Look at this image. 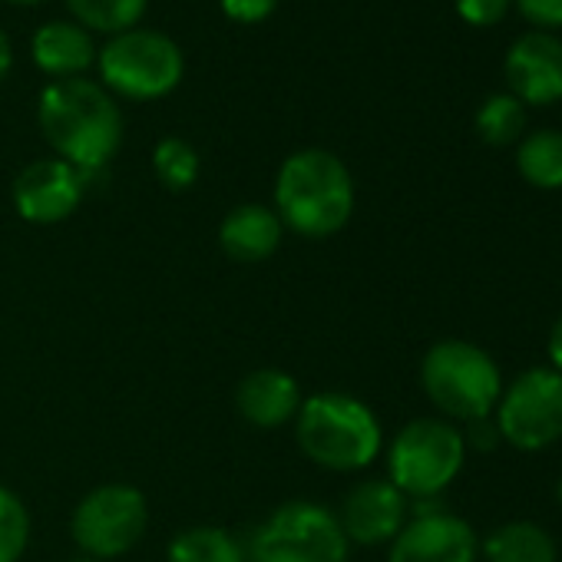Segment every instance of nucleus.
Segmentation results:
<instances>
[{
	"instance_id": "28",
	"label": "nucleus",
	"mask_w": 562,
	"mask_h": 562,
	"mask_svg": "<svg viewBox=\"0 0 562 562\" xmlns=\"http://www.w3.org/2000/svg\"><path fill=\"white\" fill-rule=\"evenodd\" d=\"M11 67H14V47H11V37L0 31V83L8 80Z\"/></svg>"
},
{
	"instance_id": "19",
	"label": "nucleus",
	"mask_w": 562,
	"mask_h": 562,
	"mask_svg": "<svg viewBox=\"0 0 562 562\" xmlns=\"http://www.w3.org/2000/svg\"><path fill=\"white\" fill-rule=\"evenodd\" d=\"M519 176L536 189H562V133L539 130L516 149Z\"/></svg>"
},
{
	"instance_id": "17",
	"label": "nucleus",
	"mask_w": 562,
	"mask_h": 562,
	"mask_svg": "<svg viewBox=\"0 0 562 562\" xmlns=\"http://www.w3.org/2000/svg\"><path fill=\"white\" fill-rule=\"evenodd\" d=\"M486 562H555L552 536L536 522H506L483 542Z\"/></svg>"
},
{
	"instance_id": "22",
	"label": "nucleus",
	"mask_w": 562,
	"mask_h": 562,
	"mask_svg": "<svg viewBox=\"0 0 562 562\" xmlns=\"http://www.w3.org/2000/svg\"><path fill=\"white\" fill-rule=\"evenodd\" d=\"M526 126V113H522V103L513 97V93H496L490 97L480 113H476V133L483 143L490 146H509L519 139Z\"/></svg>"
},
{
	"instance_id": "23",
	"label": "nucleus",
	"mask_w": 562,
	"mask_h": 562,
	"mask_svg": "<svg viewBox=\"0 0 562 562\" xmlns=\"http://www.w3.org/2000/svg\"><path fill=\"white\" fill-rule=\"evenodd\" d=\"M31 546V513L24 499L0 486V562H21Z\"/></svg>"
},
{
	"instance_id": "15",
	"label": "nucleus",
	"mask_w": 562,
	"mask_h": 562,
	"mask_svg": "<svg viewBox=\"0 0 562 562\" xmlns=\"http://www.w3.org/2000/svg\"><path fill=\"white\" fill-rule=\"evenodd\" d=\"M281 235H285V225H281L278 212L258 202L235 205L218 225L222 251L241 265H258L271 258L281 245Z\"/></svg>"
},
{
	"instance_id": "29",
	"label": "nucleus",
	"mask_w": 562,
	"mask_h": 562,
	"mask_svg": "<svg viewBox=\"0 0 562 562\" xmlns=\"http://www.w3.org/2000/svg\"><path fill=\"white\" fill-rule=\"evenodd\" d=\"M549 355H552L555 371L562 374V315H559V322L552 325V335H549Z\"/></svg>"
},
{
	"instance_id": "31",
	"label": "nucleus",
	"mask_w": 562,
	"mask_h": 562,
	"mask_svg": "<svg viewBox=\"0 0 562 562\" xmlns=\"http://www.w3.org/2000/svg\"><path fill=\"white\" fill-rule=\"evenodd\" d=\"M70 562H97V559H90V555H77V559H70Z\"/></svg>"
},
{
	"instance_id": "21",
	"label": "nucleus",
	"mask_w": 562,
	"mask_h": 562,
	"mask_svg": "<svg viewBox=\"0 0 562 562\" xmlns=\"http://www.w3.org/2000/svg\"><path fill=\"white\" fill-rule=\"evenodd\" d=\"M153 172L172 192L192 189L195 179H199V153H195V146L189 139H182V136L159 139L156 149H153Z\"/></svg>"
},
{
	"instance_id": "4",
	"label": "nucleus",
	"mask_w": 562,
	"mask_h": 562,
	"mask_svg": "<svg viewBox=\"0 0 562 562\" xmlns=\"http://www.w3.org/2000/svg\"><path fill=\"white\" fill-rule=\"evenodd\" d=\"M427 397L453 420H483L499 404V368L470 341H440L420 364Z\"/></svg>"
},
{
	"instance_id": "16",
	"label": "nucleus",
	"mask_w": 562,
	"mask_h": 562,
	"mask_svg": "<svg viewBox=\"0 0 562 562\" xmlns=\"http://www.w3.org/2000/svg\"><path fill=\"white\" fill-rule=\"evenodd\" d=\"M34 64L54 80H77L90 64H97V47L87 27L70 21H50L34 34Z\"/></svg>"
},
{
	"instance_id": "13",
	"label": "nucleus",
	"mask_w": 562,
	"mask_h": 562,
	"mask_svg": "<svg viewBox=\"0 0 562 562\" xmlns=\"http://www.w3.org/2000/svg\"><path fill=\"white\" fill-rule=\"evenodd\" d=\"M506 80L519 103L546 106L562 100V41L552 34H526L506 54Z\"/></svg>"
},
{
	"instance_id": "10",
	"label": "nucleus",
	"mask_w": 562,
	"mask_h": 562,
	"mask_svg": "<svg viewBox=\"0 0 562 562\" xmlns=\"http://www.w3.org/2000/svg\"><path fill=\"white\" fill-rule=\"evenodd\" d=\"M87 176L64 159H37L14 179L18 215L34 225H57L83 202Z\"/></svg>"
},
{
	"instance_id": "7",
	"label": "nucleus",
	"mask_w": 562,
	"mask_h": 562,
	"mask_svg": "<svg viewBox=\"0 0 562 562\" xmlns=\"http://www.w3.org/2000/svg\"><path fill=\"white\" fill-rule=\"evenodd\" d=\"M463 457H467V437L453 424L430 420V417L414 420L391 443L387 453L391 483L404 496L430 499L457 480Z\"/></svg>"
},
{
	"instance_id": "12",
	"label": "nucleus",
	"mask_w": 562,
	"mask_h": 562,
	"mask_svg": "<svg viewBox=\"0 0 562 562\" xmlns=\"http://www.w3.org/2000/svg\"><path fill=\"white\" fill-rule=\"evenodd\" d=\"M338 522L348 542H394V536L407 526V496L391 480H364L345 496Z\"/></svg>"
},
{
	"instance_id": "1",
	"label": "nucleus",
	"mask_w": 562,
	"mask_h": 562,
	"mask_svg": "<svg viewBox=\"0 0 562 562\" xmlns=\"http://www.w3.org/2000/svg\"><path fill=\"white\" fill-rule=\"evenodd\" d=\"M41 130L57 149V159L70 162L83 176L100 172L123 146V113L103 83L87 77L57 80L41 93Z\"/></svg>"
},
{
	"instance_id": "2",
	"label": "nucleus",
	"mask_w": 562,
	"mask_h": 562,
	"mask_svg": "<svg viewBox=\"0 0 562 562\" xmlns=\"http://www.w3.org/2000/svg\"><path fill=\"white\" fill-rule=\"evenodd\" d=\"M274 212L302 238L338 235L355 212V179L328 149L289 156L274 179Z\"/></svg>"
},
{
	"instance_id": "20",
	"label": "nucleus",
	"mask_w": 562,
	"mask_h": 562,
	"mask_svg": "<svg viewBox=\"0 0 562 562\" xmlns=\"http://www.w3.org/2000/svg\"><path fill=\"white\" fill-rule=\"evenodd\" d=\"M67 4L80 21V27L116 37L139 24L149 0H67Z\"/></svg>"
},
{
	"instance_id": "14",
	"label": "nucleus",
	"mask_w": 562,
	"mask_h": 562,
	"mask_svg": "<svg viewBox=\"0 0 562 562\" xmlns=\"http://www.w3.org/2000/svg\"><path fill=\"white\" fill-rule=\"evenodd\" d=\"M302 387L292 374L278 368H258L241 378L235 387L238 414L258 430H278L299 417L302 411Z\"/></svg>"
},
{
	"instance_id": "18",
	"label": "nucleus",
	"mask_w": 562,
	"mask_h": 562,
	"mask_svg": "<svg viewBox=\"0 0 562 562\" xmlns=\"http://www.w3.org/2000/svg\"><path fill=\"white\" fill-rule=\"evenodd\" d=\"M169 562H248L245 546L222 526H192L169 542Z\"/></svg>"
},
{
	"instance_id": "25",
	"label": "nucleus",
	"mask_w": 562,
	"mask_h": 562,
	"mask_svg": "<svg viewBox=\"0 0 562 562\" xmlns=\"http://www.w3.org/2000/svg\"><path fill=\"white\" fill-rule=\"evenodd\" d=\"M516 8L542 34L562 27V0H516Z\"/></svg>"
},
{
	"instance_id": "6",
	"label": "nucleus",
	"mask_w": 562,
	"mask_h": 562,
	"mask_svg": "<svg viewBox=\"0 0 562 562\" xmlns=\"http://www.w3.org/2000/svg\"><path fill=\"white\" fill-rule=\"evenodd\" d=\"M245 552L248 562H348V536L331 509L295 499L255 529Z\"/></svg>"
},
{
	"instance_id": "24",
	"label": "nucleus",
	"mask_w": 562,
	"mask_h": 562,
	"mask_svg": "<svg viewBox=\"0 0 562 562\" xmlns=\"http://www.w3.org/2000/svg\"><path fill=\"white\" fill-rule=\"evenodd\" d=\"M513 0H457V14L473 27H493L506 18Z\"/></svg>"
},
{
	"instance_id": "8",
	"label": "nucleus",
	"mask_w": 562,
	"mask_h": 562,
	"mask_svg": "<svg viewBox=\"0 0 562 562\" xmlns=\"http://www.w3.org/2000/svg\"><path fill=\"white\" fill-rule=\"evenodd\" d=\"M149 526L146 496L126 483H106L87 493L70 519L74 542L90 559H116L126 555Z\"/></svg>"
},
{
	"instance_id": "26",
	"label": "nucleus",
	"mask_w": 562,
	"mask_h": 562,
	"mask_svg": "<svg viewBox=\"0 0 562 562\" xmlns=\"http://www.w3.org/2000/svg\"><path fill=\"white\" fill-rule=\"evenodd\" d=\"M278 0H222V11L235 24H261L274 14Z\"/></svg>"
},
{
	"instance_id": "27",
	"label": "nucleus",
	"mask_w": 562,
	"mask_h": 562,
	"mask_svg": "<svg viewBox=\"0 0 562 562\" xmlns=\"http://www.w3.org/2000/svg\"><path fill=\"white\" fill-rule=\"evenodd\" d=\"M470 443H476L480 450H486V447L496 443V430H493V424H486V417H483V420H473V427H470Z\"/></svg>"
},
{
	"instance_id": "5",
	"label": "nucleus",
	"mask_w": 562,
	"mask_h": 562,
	"mask_svg": "<svg viewBox=\"0 0 562 562\" xmlns=\"http://www.w3.org/2000/svg\"><path fill=\"white\" fill-rule=\"evenodd\" d=\"M97 67H100L103 90L136 103L169 97L186 74L179 44L159 31H139V27L116 34L97 54Z\"/></svg>"
},
{
	"instance_id": "3",
	"label": "nucleus",
	"mask_w": 562,
	"mask_h": 562,
	"mask_svg": "<svg viewBox=\"0 0 562 562\" xmlns=\"http://www.w3.org/2000/svg\"><path fill=\"white\" fill-rule=\"evenodd\" d=\"M302 453L335 473H355L381 453V424L374 411L341 391H325L302 401L295 417Z\"/></svg>"
},
{
	"instance_id": "11",
	"label": "nucleus",
	"mask_w": 562,
	"mask_h": 562,
	"mask_svg": "<svg viewBox=\"0 0 562 562\" xmlns=\"http://www.w3.org/2000/svg\"><path fill=\"white\" fill-rule=\"evenodd\" d=\"M387 562H476V536L460 516L417 513L394 536Z\"/></svg>"
},
{
	"instance_id": "30",
	"label": "nucleus",
	"mask_w": 562,
	"mask_h": 562,
	"mask_svg": "<svg viewBox=\"0 0 562 562\" xmlns=\"http://www.w3.org/2000/svg\"><path fill=\"white\" fill-rule=\"evenodd\" d=\"M8 4H18V8H34V4H44V0H8Z\"/></svg>"
},
{
	"instance_id": "9",
	"label": "nucleus",
	"mask_w": 562,
	"mask_h": 562,
	"mask_svg": "<svg viewBox=\"0 0 562 562\" xmlns=\"http://www.w3.org/2000/svg\"><path fill=\"white\" fill-rule=\"evenodd\" d=\"M496 430L519 450H542L562 437V374L532 368L499 401Z\"/></svg>"
}]
</instances>
